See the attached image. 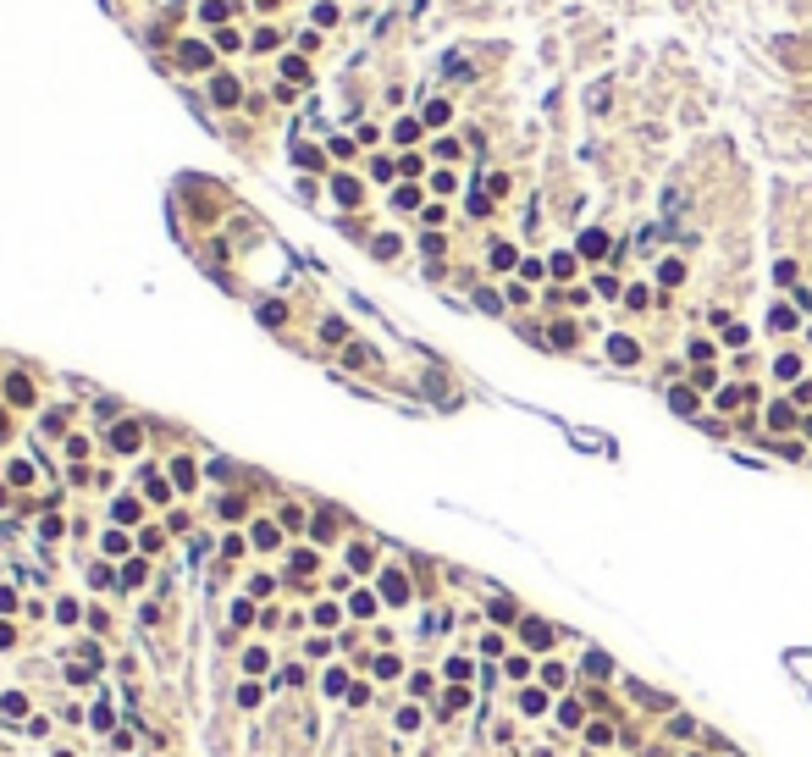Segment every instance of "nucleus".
<instances>
[{
  "instance_id": "f257e3e1",
  "label": "nucleus",
  "mask_w": 812,
  "mask_h": 757,
  "mask_svg": "<svg viewBox=\"0 0 812 757\" xmlns=\"http://www.w3.org/2000/svg\"><path fill=\"white\" fill-rule=\"evenodd\" d=\"M525 641H531V647H547V641H553V631H547V625H536V619H531V625H525Z\"/></svg>"
}]
</instances>
